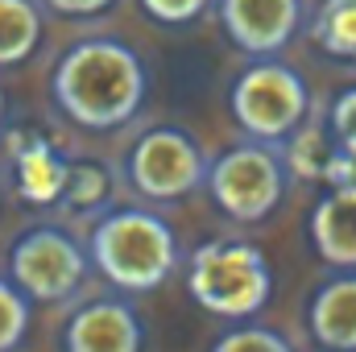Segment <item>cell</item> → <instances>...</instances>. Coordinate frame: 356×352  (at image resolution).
<instances>
[{
  "mask_svg": "<svg viewBox=\"0 0 356 352\" xmlns=\"http://www.w3.org/2000/svg\"><path fill=\"white\" fill-rule=\"evenodd\" d=\"M50 13H58V17H99V13H108L116 0H42Z\"/></svg>",
  "mask_w": 356,
  "mask_h": 352,
  "instance_id": "44dd1931",
  "label": "cell"
},
{
  "mask_svg": "<svg viewBox=\"0 0 356 352\" xmlns=\"http://www.w3.org/2000/svg\"><path fill=\"white\" fill-rule=\"evenodd\" d=\"M307 328L327 352H356V273H340L315 290Z\"/></svg>",
  "mask_w": 356,
  "mask_h": 352,
  "instance_id": "8fae6325",
  "label": "cell"
},
{
  "mask_svg": "<svg viewBox=\"0 0 356 352\" xmlns=\"http://www.w3.org/2000/svg\"><path fill=\"white\" fill-rule=\"evenodd\" d=\"M186 294L220 319H249L273 294V269L249 241H207L186 265Z\"/></svg>",
  "mask_w": 356,
  "mask_h": 352,
  "instance_id": "3957f363",
  "label": "cell"
},
{
  "mask_svg": "<svg viewBox=\"0 0 356 352\" xmlns=\"http://www.w3.org/2000/svg\"><path fill=\"white\" fill-rule=\"evenodd\" d=\"M286 175L290 170L282 162V150L261 145V141H249V145L224 150L207 166L203 186L211 191L216 207L228 220L257 224V220H269L277 211V203L286 199Z\"/></svg>",
  "mask_w": 356,
  "mask_h": 352,
  "instance_id": "5b68a950",
  "label": "cell"
},
{
  "mask_svg": "<svg viewBox=\"0 0 356 352\" xmlns=\"http://www.w3.org/2000/svg\"><path fill=\"white\" fill-rule=\"evenodd\" d=\"M67 175H71V162H63L54 145L29 141L17 150V191L25 203H38V207L58 203L67 191Z\"/></svg>",
  "mask_w": 356,
  "mask_h": 352,
  "instance_id": "7c38bea8",
  "label": "cell"
},
{
  "mask_svg": "<svg viewBox=\"0 0 356 352\" xmlns=\"http://www.w3.org/2000/svg\"><path fill=\"white\" fill-rule=\"evenodd\" d=\"M228 108L253 141L282 145L311 116V91L294 67L277 58H257L253 67L236 75V83L228 91Z\"/></svg>",
  "mask_w": 356,
  "mask_h": 352,
  "instance_id": "277c9868",
  "label": "cell"
},
{
  "mask_svg": "<svg viewBox=\"0 0 356 352\" xmlns=\"http://www.w3.org/2000/svg\"><path fill=\"white\" fill-rule=\"evenodd\" d=\"M220 21L245 54L277 58L302 25V0H220Z\"/></svg>",
  "mask_w": 356,
  "mask_h": 352,
  "instance_id": "ba28073f",
  "label": "cell"
},
{
  "mask_svg": "<svg viewBox=\"0 0 356 352\" xmlns=\"http://www.w3.org/2000/svg\"><path fill=\"white\" fill-rule=\"evenodd\" d=\"M211 352H294V344L282 336V332H273V328H261V323H241V328H232V332H224Z\"/></svg>",
  "mask_w": 356,
  "mask_h": 352,
  "instance_id": "e0dca14e",
  "label": "cell"
},
{
  "mask_svg": "<svg viewBox=\"0 0 356 352\" xmlns=\"http://www.w3.org/2000/svg\"><path fill=\"white\" fill-rule=\"evenodd\" d=\"M207 4H211V0H141V8H145L154 21H162V25H186V21H195Z\"/></svg>",
  "mask_w": 356,
  "mask_h": 352,
  "instance_id": "ffe728a7",
  "label": "cell"
},
{
  "mask_svg": "<svg viewBox=\"0 0 356 352\" xmlns=\"http://www.w3.org/2000/svg\"><path fill=\"white\" fill-rule=\"evenodd\" d=\"M104 195H108V175H104V166L71 162L63 203H71V207H79V211H91V207H99V203H104Z\"/></svg>",
  "mask_w": 356,
  "mask_h": 352,
  "instance_id": "ac0fdd59",
  "label": "cell"
},
{
  "mask_svg": "<svg viewBox=\"0 0 356 352\" xmlns=\"http://www.w3.org/2000/svg\"><path fill=\"white\" fill-rule=\"evenodd\" d=\"M149 91V75L141 54L120 38H83L67 46L54 63L50 95L58 112L91 133H112L129 125Z\"/></svg>",
  "mask_w": 356,
  "mask_h": 352,
  "instance_id": "6da1fadb",
  "label": "cell"
},
{
  "mask_svg": "<svg viewBox=\"0 0 356 352\" xmlns=\"http://www.w3.org/2000/svg\"><path fill=\"white\" fill-rule=\"evenodd\" d=\"M141 344L145 328L124 298H91L63 328V352H141Z\"/></svg>",
  "mask_w": 356,
  "mask_h": 352,
  "instance_id": "9c48e42d",
  "label": "cell"
},
{
  "mask_svg": "<svg viewBox=\"0 0 356 352\" xmlns=\"http://www.w3.org/2000/svg\"><path fill=\"white\" fill-rule=\"evenodd\" d=\"M42 42V4L38 0H0V67L25 63Z\"/></svg>",
  "mask_w": 356,
  "mask_h": 352,
  "instance_id": "4fadbf2b",
  "label": "cell"
},
{
  "mask_svg": "<svg viewBox=\"0 0 356 352\" xmlns=\"http://www.w3.org/2000/svg\"><path fill=\"white\" fill-rule=\"evenodd\" d=\"M311 29L332 58L356 63V0H323Z\"/></svg>",
  "mask_w": 356,
  "mask_h": 352,
  "instance_id": "9a60e30c",
  "label": "cell"
},
{
  "mask_svg": "<svg viewBox=\"0 0 356 352\" xmlns=\"http://www.w3.org/2000/svg\"><path fill=\"white\" fill-rule=\"evenodd\" d=\"M336 154V141L332 133L319 125V120H302L290 137H286V150H282V162L286 170H294L298 178H323L327 175V162Z\"/></svg>",
  "mask_w": 356,
  "mask_h": 352,
  "instance_id": "5bb4252c",
  "label": "cell"
},
{
  "mask_svg": "<svg viewBox=\"0 0 356 352\" xmlns=\"http://www.w3.org/2000/svg\"><path fill=\"white\" fill-rule=\"evenodd\" d=\"M327 133H332V141H336L340 154L356 158V88H344L336 99H332Z\"/></svg>",
  "mask_w": 356,
  "mask_h": 352,
  "instance_id": "d6986e66",
  "label": "cell"
},
{
  "mask_svg": "<svg viewBox=\"0 0 356 352\" xmlns=\"http://www.w3.org/2000/svg\"><path fill=\"white\" fill-rule=\"evenodd\" d=\"M124 175L137 195H145L154 203H178L203 186L207 158L191 133H182L175 125H158L133 141V150L124 158Z\"/></svg>",
  "mask_w": 356,
  "mask_h": 352,
  "instance_id": "52a82bcc",
  "label": "cell"
},
{
  "mask_svg": "<svg viewBox=\"0 0 356 352\" xmlns=\"http://www.w3.org/2000/svg\"><path fill=\"white\" fill-rule=\"evenodd\" d=\"M88 262L129 294L158 290L178 265L175 228L145 207H116L95 220L88 237Z\"/></svg>",
  "mask_w": 356,
  "mask_h": 352,
  "instance_id": "7a4b0ae2",
  "label": "cell"
},
{
  "mask_svg": "<svg viewBox=\"0 0 356 352\" xmlns=\"http://www.w3.org/2000/svg\"><path fill=\"white\" fill-rule=\"evenodd\" d=\"M88 249L54 224L21 232L8 249V282L29 303H67L88 278Z\"/></svg>",
  "mask_w": 356,
  "mask_h": 352,
  "instance_id": "8992f818",
  "label": "cell"
},
{
  "mask_svg": "<svg viewBox=\"0 0 356 352\" xmlns=\"http://www.w3.org/2000/svg\"><path fill=\"white\" fill-rule=\"evenodd\" d=\"M0 120H4V88H0Z\"/></svg>",
  "mask_w": 356,
  "mask_h": 352,
  "instance_id": "7402d4cb",
  "label": "cell"
},
{
  "mask_svg": "<svg viewBox=\"0 0 356 352\" xmlns=\"http://www.w3.org/2000/svg\"><path fill=\"white\" fill-rule=\"evenodd\" d=\"M311 245L336 269H356V186H332L311 211Z\"/></svg>",
  "mask_w": 356,
  "mask_h": 352,
  "instance_id": "30bf717a",
  "label": "cell"
},
{
  "mask_svg": "<svg viewBox=\"0 0 356 352\" xmlns=\"http://www.w3.org/2000/svg\"><path fill=\"white\" fill-rule=\"evenodd\" d=\"M29 332V298L8 282L0 278V352H13Z\"/></svg>",
  "mask_w": 356,
  "mask_h": 352,
  "instance_id": "2e32d148",
  "label": "cell"
}]
</instances>
